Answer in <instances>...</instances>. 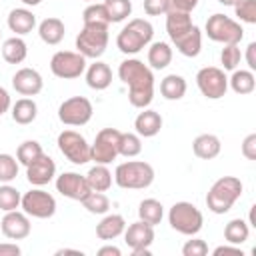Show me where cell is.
<instances>
[{
	"mask_svg": "<svg viewBox=\"0 0 256 256\" xmlns=\"http://www.w3.org/2000/svg\"><path fill=\"white\" fill-rule=\"evenodd\" d=\"M118 78L128 86V102L134 108L150 106L154 98V74L138 58H126L118 66Z\"/></svg>",
	"mask_w": 256,
	"mask_h": 256,
	"instance_id": "cell-1",
	"label": "cell"
},
{
	"mask_svg": "<svg viewBox=\"0 0 256 256\" xmlns=\"http://www.w3.org/2000/svg\"><path fill=\"white\" fill-rule=\"evenodd\" d=\"M242 190H244V186H242L240 178H236V176L218 178L206 194L208 210L214 212V214H226L234 206V202L242 196Z\"/></svg>",
	"mask_w": 256,
	"mask_h": 256,
	"instance_id": "cell-2",
	"label": "cell"
},
{
	"mask_svg": "<svg viewBox=\"0 0 256 256\" xmlns=\"http://www.w3.org/2000/svg\"><path fill=\"white\" fill-rule=\"evenodd\" d=\"M154 28L144 18H132L116 36V46L122 54H138L152 42Z\"/></svg>",
	"mask_w": 256,
	"mask_h": 256,
	"instance_id": "cell-3",
	"label": "cell"
},
{
	"mask_svg": "<svg viewBox=\"0 0 256 256\" xmlns=\"http://www.w3.org/2000/svg\"><path fill=\"white\" fill-rule=\"evenodd\" d=\"M114 182L124 190H144L154 182V168L144 160H128L116 166Z\"/></svg>",
	"mask_w": 256,
	"mask_h": 256,
	"instance_id": "cell-4",
	"label": "cell"
},
{
	"mask_svg": "<svg viewBox=\"0 0 256 256\" xmlns=\"http://www.w3.org/2000/svg\"><path fill=\"white\" fill-rule=\"evenodd\" d=\"M168 224L172 226V230L184 236H196L202 230L204 216L192 202L180 200V202H174L172 208L168 210Z\"/></svg>",
	"mask_w": 256,
	"mask_h": 256,
	"instance_id": "cell-5",
	"label": "cell"
},
{
	"mask_svg": "<svg viewBox=\"0 0 256 256\" xmlns=\"http://www.w3.org/2000/svg\"><path fill=\"white\" fill-rule=\"evenodd\" d=\"M108 46V24H84L76 36V52L84 58H100Z\"/></svg>",
	"mask_w": 256,
	"mask_h": 256,
	"instance_id": "cell-6",
	"label": "cell"
},
{
	"mask_svg": "<svg viewBox=\"0 0 256 256\" xmlns=\"http://www.w3.org/2000/svg\"><path fill=\"white\" fill-rule=\"evenodd\" d=\"M206 36L220 44H240L244 38V28L230 16L216 12L206 20Z\"/></svg>",
	"mask_w": 256,
	"mask_h": 256,
	"instance_id": "cell-7",
	"label": "cell"
},
{
	"mask_svg": "<svg viewBox=\"0 0 256 256\" xmlns=\"http://www.w3.org/2000/svg\"><path fill=\"white\" fill-rule=\"evenodd\" d=\"M58 150L62 152V156H66L72 164L80 166L90 162V144L86 142V138L76 132V130H62L58 134Z\"/></svg>",
	"mask_w": 256,
	"mask_h": 256,
	"instance_id": "cell-8",
	"label": "cell"
},
{
	"mask_svg": "<svg viewBox=\"0 0 256 256\" xmlns=\"http://www.w3.org/2000/svg\"><path fill=\"white\" fill-rule=\"evenodd\" d=\"M120 134L122 132L116 128H102L90 144V160H94L96 164H110L112 160H116V156H120Z\"/></svg>",
	"mask_w": 256,
	"mask_h": 256,
	"instance_id": "cell-9",
	"label": "cell"
},
{
	"mask_svg": "<svg viewBox=\"0 0 256 256\" xmlns=\"http://www.w3.org/2000/svg\"><path fill=\"white\" fill-rule=\"evenodd\" d=\"M196 84L202 96H206L208 100H220L226 96V90H228V78L224 70L216 66L200 68L196 74Z\"/></svg>",
	"mask_w": 256,
	"mask_h": 256,
	"instance_id": "cell-10",
	"label": "cell"
},
{
	"mask_svg": "<svg viewBox=\"0 0 256 256\" xmlns=\"http://www.w3.org/2000/svg\"><path fill=\"white\" fill-rule=\"evenodd\" d=\"M92 102L84 96H72L66 98L58 106V120L66 126H84L92 118Z\"/></svg>",
	"mask_w": 256,
	"mask_h": 256,
	"instance_id": "cell-11",
	"label": "cell"
},
{
	"mask_svg": "<svg viewBox=\"0 0 256 256\" xmlns=\"http://www.w3.org/2000/svg\"><path fill=\"white\" fill-rule=\"evenodd\" d=\"M50 70L54 76L62 80H72L84 74L86 70V58L80 52L60 50L50 58Z\"/></svg>",
	"mask_w": 256,
	"mask_h": 256,
	"instance_id": "cell-12",
	"label": "cell"
},
{
	"mask_svg": "<svg viewBox=\"0 0 256 256\" xmlns=\"http://www.w3.org/2000/svg\"><path fill=\"white\" fill-rule=\"evenodd\" d=\"M20 206H22V210L28 216L40 218V220L50 218L56 212V200H54V196L48 194L46 190H42L40 186L24 192L22 194V200H20Z\"/></svg>",
	"mask_w": 256,
	"mask_h": 256,
	"instance_id": "cell-13",
	"label": "cell"
},
{
	"mask_svg": "<svg viewBox=\"0 0 256 256\" xmlns=\"http://www.w3.org/2000/svg\"><path fill=\"white\" fill-rule=\"evenodd\" d=\"M56 190L70 198V200H78L82 202L88 194H90V186L86 182V176L78 174V172H62L56 178Z\"/></svg>",
	"mask_w": 256,
	"mask_h": 256,
	"instance_id": "cell-14",
	"label": "cell"
},
{
	"mask_svg": "<svg viewBox=\"0 0 256 256\" xmlns=\"http://www.w3.org/2000/svg\"><path fill=\"white\" fill-rule=\"evenodd\" d=\"M0 230L6 238L10 240H24L26 236H30L32 224L26 212H18V210H10L4 214V218L0 220Z\"/></svg>",
	"mask_w": 256,
	"mask_h": 256,
	"instance_id": "cell-15",
	"label": "cell"
},
{
	"mask_svg": "<svg viewBox=\"0 0 256 256\" xmlns=\"http://www.w3.org/2000/svg\"><path fill=\"white\" fill-rule=\"evenodd\" d=\"M56 176V164L48 154H40L26 166V178L32 186H46Z\"/></svg>",
	"mask_w": 256,
	"mask_h": 256,
	"instance_id": "cell-16",
	"label": "cell"
},
{
	"mask_svg": "<svg viewBox=\"0 0 256 256\" xmlns=\"http://www.w3.org/2000/svg\"><path fill=\"white\" fill-rule=\"evenodd\" d=\"M12 86L22 96H36V94L42 92L44 80H42L40 72L34 70V68H20L12 76Z\"/></svg>",
	"mask_w": 256,
	"mask_h": 256,
	"instance_id": "cell-17",
	"label": "cell"
},
{
	"mask_svg": "<svg viewBox=\"0 0 256 256\" xmlns=\"http://www.w3.org/2000/svg\"><path fill=\"white\" fill-rule=\"evenodd\" d=\"M124 242L130 250L136 248H150V244L154 242V226L138 220L134 224H130L124 230Z\"/></svg>",
	"mask_w": 256,
	"mask_h": 256,
	"instance_id": "cell-18",
	"label": "cell"
},
{
	"mask_svg": "<svg viewBox=\"0 0 256 256\" xmlns=\"http://www.w3.org/2000/svg\"><path fill=\"white\" fill-rule=\"evenodd\" d=\"M8 28L16 34V36H24L30 34L36 28V16L32 10L28 8H14L8 14Z\"/></svg>",
	"mask_w": 256,
	"mask_h": 256,
	"instance_id": "cell-19",
	"label": "cell"
},
{
	"mask_svg": "<svg viewBox=\"0 0 256 256\" xmlns=\"http://www.w3.org/2000/svg\"><path fill=\"white\" fill-rule=\"evenodd\" d=\"M134 128H136V134L138 136H144V138H152L160 132L162 128V116L156 112V110H148V108H142V112L136 116L134 120Z\"/></svg>",
	"mask_w": 256,
	"mask_h": 256,
	"instance_id": "cell-20",
	"label": "cell"
},
{
	"mask_svg": "<svg viewBox=\"0 0 256 256\" xmlns=\"http://www.w3.org/2000/svg\"><path fill=\"white\" fill-rule=\"evenodd\" d=\"M192 18H190V12H180V10H174L170 8L166 12V32L170 36V40H178L182 34H186L190 28H192Z\"/></svg>",
	"mask_w": 256,
	"mask_h": 256,
	"instance_id": "cell-21",
	"label": "cell"
},
{
	"mask_svg": "<svg viewBox=\"0 0 256 256\" xmlns=\"http://www.w3.org/2000/svg\"><path fill=\"white\" fill-rule=\"evenodd\" d=\"M174 46H176V50L182 54V56H186V58H196L198 54H200V50H202V32H200V28L194 24L186 34H182L178 40H174L172 42Z\"/></svg>",
	"mask_w": 256,
	"mask_h": 256,
	"instance_id": "cell-22",
	"label": "cell"
},
{
	"mask_svg": "<svg viewBox=\"0 0 256 256\" xmlns=\"http://www.w3.org/2000/svg\"><path fill=\"white\" fill-rule=\"evenodd\" d=\"M84 72H86V84L92 90H106L112 84V70H110V66L106 62L96 60Z\"/></svg>",
	"mask_w": 256,
	"mask_h": 256,
	"instance_id": "cell-23",
	"label": "cell"
},
{
	"mask_svg": "<svg viewBox=\"0 0 256 256\" xmlns=\"http://www.w3.org/2000/svg\"><path fill=\"white\" fill-rule=\"evenodd\" d=\"M220 150H222V142L216 134H200L192 142V152L200 160H212L220 154Z\"/></svg>",
	"mask_w": 256,
	"mask_h": 256,
	"instance_id": "cell-24",
	"label": "cell"
},
{
	"mask_svg": "<svg viewBox=\"0 0 256 256\" xmlns=\"http://www.w3.org/2000/svg\"><path fill=\"white\" fill-rule=\"evenodd\" d=\"M64 34H66V28H64V22H62L60 18L50 16V18H44V20L38 24V36H40V40H42L44 44H48V46L60 44L62 38H64Z\"/></svg>",
	"mask_w": 256,
	"mask_h": 256,
	"instance_id": "cell-25",
	"label": "cell"
},
{
	"mask_svg": "<svg viewBox=\"0 0 256 256\" xmlns=\"http://www.w3.org/2000/svg\"><path fill=\"white\" fill-rule=\"evenodd\" d=\"M126 230V220L122 214H106L96 224V236L100 240H114Z\"/></svg>",
	"mask_w": 256,
	"mask_h": 256,
	"instance_id": "cell-26",
	"label": "cell"
},
{
	"mask_svg": "<svg viewBox=\"0 0 256 256\" xmlns=\"http://www.w3.org/2000/svg\"><path fill=\"white\" fill-rule=\"evenodd\" d=\"M10 108H12V120H14L16 124L26 126V124H32V122L36 120L38 106H36V102H34L32 98H28V96L16 100Z\"/></svg>",
	"mask_w": 256,
	"mask_h": 256,
	"instance_id": "cell-27",
	"label": "cell"
},
{
	"mask_svg": "<svg viewBox=\"0 0 256 256\" xmlns=\"http://www.w3.org/2000/svg\"><path fill=\"white\" fill-rule=\"evenodd\" d=\"M28 56V46L20 36H12L2 44V58L8 64H20Z\"/></svg>",
	"mask_w": 256,
	"mask_h": 256,
	"instance_id": "cell-28",
	"label": "cell"
},
{
	"mask_svg": "<svg viewBox=\"0 0 256 256\" xmlns=\"http://www.w3.org/2000/svg\"><path fill=\"white\" fill-rule=\"evenodd\" d=\"M86 182H88L90 190L106 192L112 186V172L108 170L106 164H96L86 172Z\"/></svg>",
	"mask_w": 256,
	"mask_h": 256,
	"instance_id": "cell-29",
	"label": "cell"
},
{
	"mask_svg": "<svg viewBox=\"0 0 256 256\" xmlns=\"http://www.w3.org/2000/svg\"><path fill=\"white\" fill-rule=\"evenodd\" d=\"M172 62V48L168 42H152L148 48V64L154 70H164Z\"/></svg>",
	"mask_w": 256,
	"mask_h": 256,
	"instance_id": "cell-30",
	"label": "cell"
},
{
	"mask_svg": "<svg viewBox=\"0 0 256 256\" xmlns=\"http://www.w3.org/2000/svg\"><path fill=\"white\" fill-rule=\"evenodd\" d=\"M228 86L240 94V96H246V94H252L254 88H256V76L252 70H232V76L228 80Z\"/></svg>",
	"mask_w": 256,
	"mask_h": 256,
	"instance_id": "cell-31",
	"label": "cell"
},
{
	"mask_svg": "<svg viewBox=\"0 0 256 256\" xmlns=\"http://www.w3.org/2000/svg\"><path fill=\"white\" fill-rule=\"evenodd\" d=\"M138 218L150 226H156L164 218V206L156 198H146L138 204Z\"/></svg>",
	"mask_w": 256,
	"mask_h": 256,
	"instance_id": "cell-32",
	"label": "cell"
},
{
	"mask_svg": "<svg viewBox=\"0 0 256 256\" xmlns=\"http://www.w3.org/2000/svg\"><path fill=\"white\" fill-rule=\"evenodd\" d=\"M160 94L166 100H180L186 94V80L180 74H168L160 82Z\"/></svg>",
	"mask_w": 256,
	"mask_h": 256,
	"instance_id": "cell-33",
	"label": "cell"
},
{
	"mask_svg": "<svg viewBox=\"0 0 256 256\" xmlns=\"http://www.w3.org/2000/svg\"><path fill=\"white\" fill-rule=\"evenodd\" d=\"M248 236H250V226L242 218H234L224 226V238H226L228 244L240 246L248 240Z\"/></svg>",
	"mask_w": 256,
	"mask_h": 256,
	"instance_id": "cell-34",
	"label": "cell"
},
{
	"mask_svg": "<svg viewBox=\"0 0 256 256\" xmlns=\"http://www.w3.org/2000/svg\"><path fill=\"white\" fill-rule=\"evenodd\" d=\"M102 4L106 8V12H108L110 24L122 22L132 14V2L130 0H104Z\"/></svg>",
	"mask_w": 256,
	"mask_h": 256,
	"instance_id": "cell-35",
	"label": "cell"
},
{
	"mask_svg": "<svg viewBox=\"0 0 256 256\" xmlns=\"http://www.w3.org/2000/svg\"><path fill=\"white\" fill-rule=\"evenodd\" d=\"M142 152V140L138 134L132 132H122L120 134V144H118V154L126 158H134Z\"/></svg>",
	"mask_w": 256,
	"mask_h": 256,
	"instance_id": "cell-36",
	"label": "cell"
},
{
	"mask_svg": "<svg viewBox=\"0 0 256 256\" xmlns=\"http://www.w3.org/2000/svg\"><path fill=\"white\" fill-rule=\"evenodd\" d=\"M40 154H44V150H42V146H40L38 140H24V142L18 146V150H16V160H18V164L28 166V164L34 162Z\"/></svg>",
	"mask_w": 256,
	"mask_h": 256,
	"instance_id": "cell-37",
	"label": "cell"
},
{
	"mask_svg": "<svg viewBox=\"0 0 256 256\" xmlns=\"http://www.w3.org/2000/svg\"><path fill=\"white\" fill-rule=\"evenodd\" d=\"M82 206L90 212V214H106L108 208H110V200L104 192H96V190H90V194L82 200Z\"/></svg>",
	"mask_w": 256,
	"mask_h": 256,
	"instance_id": "cell-38",
	"label": "cell"
},
{
	"mask_svg": "<svg viewBox=\"0 0 256 256\" xmlns=\"http://www.w3.org/2000/svg\"><path fill=\"white\" fill-rule=\"evenodd\" d=\"M20 200H22V194L14 186H10V182L0 184V210L2 212L16 210L20 206Z\"/></svg>",
	"mask_w": 256,
	"mask_h": 256,
	"instance_id": "cell-39",
	"label": "cell"
},
{
	"mask_svg": "<svg viewBox=\"0 0 256 256\" xmlns=\"http://www.w3.org/2000/svg\"><path fill=\"white\" fill-rule=\"evenodd\" d=\"M82 22L84 24H108L110 26V18H108L104 4H98V2L88 4L82 12Z\"/></svg>",
	"mask_w": 256,
	"mask_h": 256,
	"instance_id": "cell-40",
	"label": "cell"
},
{
	"mask_svg": "<svg viewBox=\"0 0 256 256\" xmlns=\"http://www.w3.org/2000/svg\"><path fill=\"white\" fill-rule=\"evenodd\" d=\"M18 176V160L12 154H0V182H12Z\"/></svg>",
	"mask_w": 256,
	"mask_h": 256,
	"instance_id": "cell-41",
	"label": "cell"
},
{
	"mask_svg": "<svg viewBox=\"0 0 256 256\" xmlns=\"http://www.w3.org/2000/svg\"><path fill=\"white\" fill-rule=\"evenodd\" d=\"M242 60V52L238 48V44H224L222 52H220V62L224 70H236V66Z\"/></svg>",
	"mask_w": 256,
	"mask_h": 256,
	"instance_id": "cell-42",
	"label": "cell"
},
{
	"mask_svg": "<svg viewBox=\"0 0 256 256\" xmlns=\"http://www.w3.org/2000/svg\"><path fill=\"white\" fill-rule=\"evenodd\" d=\"M234 12L238 20L246 24H256V0H236Z\"/></svg>",
	"mask_w": 256,
	"mask_h": 256,
	"instance_id": "cell-43",
	"label": "cell"
},
{
	"mask_svg": "<svg viewBox=\"0 0 256 256\" xmlns=\"http://www.w3.org/2000/svg\"><path fill=\"white\" fill-rule=\"evenodd\" d=\"M182 254L184 256H206L208 254V244L200 238L186 240V244L182 246Z\"/></svg>",
	"mask_w": 256,
	"mask_h": 256,
	"instance_id": "cell-44",
	"label": "cell"
},
{
	"mask_svg": "<svg viewBox=\"0 0 256 256\" xmlns=\"http://www.w3.org/2000/svg\"><path fill=\"white\" fill-rule=\"evenodd\" d=\"M170 10V0H144V12L148 16H160Z\"/></svg>",
	"mask_w": 256,
	"mask_h": 256,
	"instance_id": "cell-45",
	"label": "cell"
},
{
	"mask_svg": "<svg viewBox=\"0 0 256 256\" xmlns=\"http://www.w3.org/2000/svg\"><path fill=\"white\" fill-rule=\"evenodd\" d=\"M242 156L246 160H256V134H248L242 140Z\"/></svg>",
	"mask_w": 256,
	"mask_h": 256,
	"instance_id": "cell-46",
	"label": "cell"
},
{
	"mask_svg": "<svg viewBox=\"0 0 256 256\" xmlns=\"http://www.w3.org/2000/svg\"><path fill=\"white\" fill-rule=\"evenodd\" d=\"M198 6V0H170V8L180 12H192Z\"/></svg>",
	"mask_w": 256,
	"mask_h": 256,
	"instance_id": "cell-47",
	"label": "cell"
},
{
	"mask_svg": "<svg viewBox=\"0 0 256 256\" xmlns=\"http://www.w3.org/2000/svg\"><path fill=\"white\" fill-rule=\"evenodd\" d=\"M214 256H222V254H234V256H244V252L240 250V246H236V244H224V246H218V248H214V252H212Z\"/></svg>",
	"mask_w": 256,
	"mask_h": 256,
	"instance_id": "cell-48",
	"label": "cell"
},
{
	"mask_svg": "<svg viewBox=\"0 0 256 256\" xmlns=\"http://www.w3.org/2000/svg\"><path fill=\"white\" fill-rule=\"evenodd\" d=\"M20 246L14 242H2L0 244V256H20Z\"/></svg>",
	"mask_w": 256,
	"mask_h": 256,
	"instance_id": "cell-49",
	"label": "cell"
},
{
	"mask_svg": "<svg viewBox=\"0 0 256 256\" xmlns=\"http://www.w3.org/2000/svg\"><path fill=\"white\" fill-rule=\"evenodd\" d=\"M256 42H250L248 48H246V62H248V68L254 72L256 70Z\"/></svg>",
	"mask_w": 256,
	"mask_h": 256,
	"instance_id": "cell-50",
	"label": "cell"
},
{
	"mask_svg": "<svg viewBox=\"0 0 256 256\" xmlns=\"http://www.w3.org/2000/svg\"><path fill=\"white\" fill-rule=\"evenodd\" d=\"M10 106H12V102H10V94H8L6 88L0 86V116H2L4 112H8Z\"/></svg>",
	"mask_w": 256,
	"mask_h": 256,
	"instance_id": "cell-51",
	"label": "cell"
},
{
	"mask_svg": "<svg viewBox=\"0 0 256 256\" xmlns=\"http://www.w3.org/2000/svg\"><path fill=\"white\" fill-rule=\"evenodd\" d=\"M120 248L118 246H102L98 250V256H120Z\"/></svg>",
	"mask_w": 256,
	"mask_h": 256,
	"instance_id": "cell-52",
	"label": "cell"
},
{
	"mask_svg": "<svg viewBox=\"0 0 256 256\" xmlns=\"http://www.w3.org/2000/svg\"><path fill=\"white\" fill-rule=\"evenodd\" d=\"M62 254H78V256H82V252H80V250H70V248H62V250H56V256H62Z\"/></svg>",
	"mask_w": 256,
	"mask_h": 256,
	"instance_id": "cell-53",
	"label": "cell"
},
{
	"mask_svg": "<svg viewBox=\"0 0 256 256\" xmlns=\"http://www.w3.org/2000/svg\"><path fill=\"white\" fill-rule=\"evenodd\" d=\"M132 254L134 256H150V248H136V250H132Z\"/></svg>",
	"mask_w": 256,
	"mask_h": 256,
	"instance_id": "cell-54",
	"label": "cell"
},
{
	"mask_svg": "<svg viewBox=\"0 0 256 256\" xmlns=\"http://www.w3.org/2000/svg\"><path fill=\"white\" fill-rule=\"evenodd\" d=\"M22 4H26V6H38L42 0H20Z\"/></svg>",
	"mask_w": 256,
	"mask_h": 256,
	"instance_id": "cell-55",
	"label": "cell"
},
{
	"mask_svg": "<svg viewBox=\"0 0 256 256\" xmlns=\"http://www.w3.org/2000/svg\"><path fill=\"white\" fill-rule=\"evenodd\" d=\"M220 4H224V6H234L236 4V0H218Z\"/></svg>",
	"mask_w": 256,
	"mask_h": 256,
	"instance_id": "cell-56",
	"label": "cell"
},
{
	"mask_svg": "<svg viewBox=\"0 0 256 256\" xmlns=\"http://www.w3.org/2000/svg\"><path fill=\"white\" fill-rule=\"evenodd\" d=\"M86 2H94V0H86Z\"/></svg>",
	"mask_w": 256,
	"mask_h": 256,
	"instance_id": "cell-57",
	"label": "cell"
}]
</instances>
